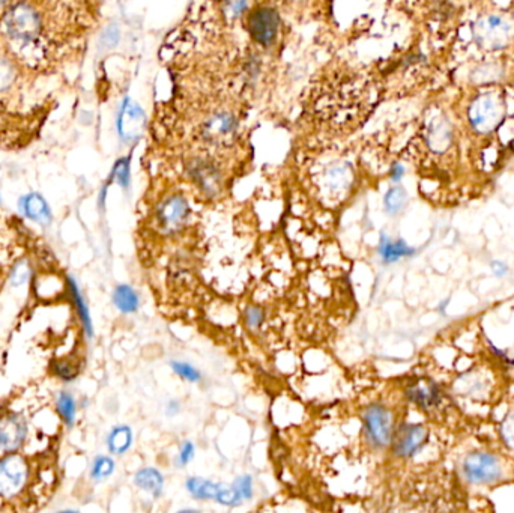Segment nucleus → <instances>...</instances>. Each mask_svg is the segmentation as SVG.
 Returning a JSON list of instances; mask_svg holds the SVG:
<instances>
[{
  "label": "nucleus",
  "instance_id": "obj_23",
  "mask_svg": "<svg viewBox=\"0 0 514 513\" xmlns=\"http://www.w3.org/2000/svg\"><path fill=\"white\" fill-rule=\"evenodd\" d=\"M406 201H407V194L403 187H399V186L391 187L384 197V206L388 214L394 216L402 211L406 205Z\"/></svg>",
  "mask_w": 514,
  "mask_h": 513
},
{
  "label": "nucleus",
  "instance_id": "obj_16",
  "mask_svg": "<svg viewBox=\"0 0 514 513\" xmlns=\"http://www.w3.org/2000/svg\"><path fill=\"white\" fill-rule=\"evenodd\" d=\"M407 396L411 398L414 403L423 408V410H432V408L439 403V393L434 386L418 381L407 388Z\"/></svg>",
  "mask_w": 514,
  "mask_h": 513
},
{
  "label": "nucleus",
  "instance_id": "obj_1",
  "mask_svg": "<svg viewBox=\"0 0 514 513\" xmlns=\"http://www.w3.org/2000/svg\"><path fill=\"white\" fill-rule=\"evenodd\" d=\"M504 101L495 92L473 98L468 107V121L478 134H491L504 120Z\"/></svg>",
  "mask_w": 514,
  "mask_h": 513
},
{
  "label": "nucleus",
  "instance_id": "obj_5",
  "mask_svg": "<svg viewBox=\"0 0 514 513\" xmlns=\"http://www.w3.org/2000/svg\"><path fill=\"white\" fill-rule=\"evenodd\" d=\"M191 214L190 203L186 196L179 193L167 196L156 208V225L164 235H171L179 232Z\"/></svg>",
  "mask_w": 514,
  "mask_h": 513
},
{
  "label": "nucleus",
  "instance_id": "obj_33",
  "mask_svg": "<svg viewBox=\"0 0 514 513\" xmlns=\"http://www.w3.org/2000/svg\"><path fill=\"white\" fill-rule=\"evenodd\" d=\"M233 486L236 490H238V492L241 494L242 498L245 499H250L253 497V479L250 476H241L235 480Z\"/></svg>",
  "mask_w": 514,
  "mask_h": 513
},
{
  "label": "nucleus",
  "instance_id": "obj_32",
  "mask_svg": "<svg viewBox=\"0 0 514 513\" xmlns=\"http://www.w3.org/2000/svg\"><path fill=\"white\" fill-rule=\"evenodd\" d=\"M14 68L12 65L4 59H0V90L8 89L14 82Z\"/></svg>",
  "mask_w": 514,
  "mask_h": 513
},
{
  "label": "nucleus",
  "instance_id": "obj_25",
  "mask_svg": "<svg viewBox=\"0 0 514 513\" xmlns=\"http://www.w3.org/2000/svg\"><path fill=\"white\" fill-rule=\"evenodd\" d=\"M248 8V0H221L223 14L229 20L240 18Z\"/></svg>",
  "mask_w": 514,
  "mask_h": 513
},
{
  "label": "nucleus",
  "instance_id": "obj_30",
  "mask_svg": "<svg viewBox=\"0 0 514 513\" xmlns=\"http://www.w3.org/2000/svg\"><path fill=\"white\" fill-rule=\"evenodd\" d=\"M70 287H71V294H73V297H74V300H75V305H77V307H78V313H80V317H82V319H83V322H85L87 334H92V324H90L89 310H87V307H86V305H85V301H83V298H82V295H80V291H78V287L75 286V283H74L73 280H70Z\"/></svg>",
  "mask_w": 514,
  "mask_h": 513
},
{
  "label": "nucleus",
  "instance_id": "obj_29",
  "mask_svg": "<svg viewBox=\"0 0 514 513\" xmlns=\"http://www.w3.org/2000/svg\"><path fill=\"white\" fill-rule=\"evenodd\" d=\"M113 179L119 184L121 187L128 189L129 186V179H131V172H129V160L128 159H122L114 164L113 174H112Z\"/></svg>",
  "mask_w": 514,
  "mask_h": 513
},
{
  "label": "nucleus",
  "instance_id": "obj_15",
  "mask_svg": "<svg viewBox=\"0 0 514 513\" xmlns=\"http://www.w3.org/2000/svg\"><path fill=\"white\" fill-rule=\"evenodd\" d=\"M453 142V129L448 121L438 117V120H433V122L429 125L427 129V144L432 151L434 152H444Z\"/></svg>",
  "mask_w": 514,
  "mask_h": 513
},
{
  "label": "nucleus",
  "instance_id": "obj_11",
  "mask_svg": "<svg viewBox=\"0 0 514 513\" xmlns=\"http://www.w3.org/2000/svg\"><path fill=\"white\" fill-rule=\"evenodd\" d=\"M464 471L473 483H492L503 475L499 460L489 453H472L466 458Z\"/></svg>",
  "mask_w": 514,
  "mask_h": 513
},
{
  "label": "nucleus",
  "instance_id": "obj_12",
  "mask_svg": "<svg viewBox=\"0 0 514 513\" xmlns=\"http://www.w3.org/2000/svg\"><path fill=\"white\" fill-rule=\"evenodd\" d=\"M353 182L352 167L348 163H333L326 167L319 179L321 189L328 197H337L345 194Z\"/></svg>",
  "mask_w": 514,
  "mask_h": 513
},
{
  "label": "nucleus",
  "instance_id": "obj_20",
  "mask_svg": "<svg viewBox=\"0 0 514 513\" xmlns=\"http://www.w3.org/2000/svg\"><path fill=\"white\" fill-rule=\"evenodd\" d=\"M186 486L191 497L197 499H215L220 490V483H214L202 477H190Z\"/></svg>",
  "mask_w": 514,
  "mask_h": 513
},
{
  "label": "nucleus",
  "instance_id": "obj_35",
  "mask_svg": "<svg viewBox=\"0 0 514 513\" xmlns=\"http://www.w3.org/2000/svg\"><path fill=\"white\" fill-rule=\"evenodd\" d=\"M503 433L507 443L514 449V413L510 414L503 425Z\"/></svg>",
  "mask_w": 514,
  "mask_h": 513
},
{
  "label": "nucleus",
  "instance_id": "obj_17",
  "mask_svg": "<svg viewBox=\"0 0 514 513\" xmlns=\"http://www.w3.org/2000/svg\"><path fill=\"white\" fill-rule=\"evenodd\" d=\"M21 209L26 217H29L33 221L47 223L50 221V208L44 197L36 193H31L24 196L21 199Z\"/></svg>",
  "mask_w": 514,
  "mask_h": 513
},
{
  "label": "nucleus",
  "instance_id": "obj_10",
  "mask_svg": "<svg viewBox=\"0 0 514 513\" xmlns=\"http://www.w3.org/2000/svg\"><path fill=\"white\" fill-rule=\"evenodd\" d=\"M28 465L20 455H8L0 459V495H14L28 480Z\"/></svg>",
  "mask_w": 514,
  "mask_h": 513
},
{
  "label": "nucleus",
  "instance_id": "obj_18",
  "mask_svg": "<svg viewBox=\"0 0 514 513\" xmlns=\"http://www.w3.org/2000/svg\"><path fill=\"white\" fill-rule=\"evenodd\" d=\"M134 483L140 490L152 494L155 498L163 494L164 479L156 468H143L134 476Z\"/></svg>",
  "mask_w": 514,
  "mask_h": 513
},
{
  "label": "nucleus",
  "instance_id": "obj_2",
  "mask_svg": "<svg viewBox=\"0 0 514 513\" xmlns=\"http://www.w3.org/2000/svg\"><path fill=\"white\" fill-rule=\"evenodd\" d=\"M473 39L477 44L489 51L503 50L511 41L513 26L503 16L487 14L473 26Z\"/></svg>",
  "mask_w": 514,
  "mask_h": 513
},
{
  "label": "nucleus",
  "instance_id": "obj_4",
  "mask_svg": "<svg viewBox=\"0 0 514 513\" xmlns=\"http://www.w3.org/2000/svg\"><path fill=\"white\" fill-rule=\"evenodd\" d=\"M186 170L188 178L194 182V186L208 199H214V197L221 194L223 174L213 160L203 159V157H194L187 163Z\"/></svg>",
  "mask_w": 514,
  "mask_h": 513
},
{
  "label": "nucleus",
  "instance_id": "obj_9",
  "mask_svg": "<svg viewBox=\"0 0 514 513\" xmlns=\"http://www.w3.org/2000/svg\"><path fill=\"white\" fill-rule=\"evenodd\" d=\"M144 122H146V115H144L143 109L129 98H125L116 116V128L119 137L125 143L139 140Z\"/></svg>",
  "mask_w": 514,
  "mask_h": 513
},
{
  "label": "nucleus",
  "instance_id": "obj_37",
  "mask_svg": "<svg viewBox=\"0 0 514 513\" xmlns=\"http://www.w3.org/2000/svg\"><path fill=\"white\" fill-rule=\"evenodd\" d=\"M403 175H405V169H403V166H402V164H399V163L392 164V167H391V170H390V176H391V179H392L394 182H397V181H400V179L403 178Z\"/></svg>",
  "mask_w": 514,
  "mask_h": 513
},
{
  "label": "nucleus",
  "instance_id": "obj_22",
  "mask_svg": "<svg viewBox=\"0 0 514 513\" xmlns=\"http://www.w3.org/2000/svg\"><path fill=\"white\" fill-rule=\"evenodd\" d=\"M131 444H133V430L128 426H117L114 428L107 438L109 450L116 455L125 453Z\"/></svg>",
  "mask_w": 514,
  "mask_h": 513
},
{
  "label": "nucleus",
  "instance_id": "obj_34",
  "mask_svg": "<svg viewBox=\"0 0 514 513\" xmlns=\"http://www.w3.org/2000/svg\"><path fill=\"white\" fill-rule=\"evenodd\" d=\"M29 277V267L26 262H20V264L16 265V268L12 270L11 273V282L14 286H20L23 285Z\"/></svg>",
  "mask_w": 514,
  "mask_h": 513
},
{
  "label": "nucleus",
  "instance_id": "obj_13",
  "mask_svg": "<svg viewBox=\"0 0 514 513\" xmlns=\"http://www.w3.org/2000/svg\"><path fill=\"white\" fill-rule=\"evenodd\" d=\"M427 440V430L421 425L405 426L394 441V453L399 458L414 456Z\"/></svg>",
  "mask_w": 514,
  "mask_h": 513
},
{
  "label": "nucleus",
  "instance_id": "obj_8",
  "mask_svg": "<svg viewBox=\"0 0 514 513\" xmlns=\"http://www.w3.org/2000/svg\"><path fill=\"white\" fill-rule=\"evenodd\" d=\"M240 122L235 115L229 112H220L209 117L202 127V137L206 143L213 147L224 148L233 144L236 136H238Z\"/></svg>",
  "mask_w": 514,
  "mask_h": 513
},
{
  "label": "nucleus",
  "instance_id": "obj_14",
  "mask_svg": "<svg viewBox=\"0 0 514 513\" xmlns=\"http://www.w3.org/2000/svg\"><path fill=\"white\" fill-rule=\"evenodd\" d=\"M26 426L20 417H6L0 422V449L16 450L23 443Z\"/></svg>",
  "mask_w": 514,
  "mask_h": 513
},
{
  "label": "nucleus",
  "instance_id": "obj_24",
  "mask_svg": "<svg viewBox=\"0 0 514 513\" xmlns=\"http://www.w3.org/2000/svg\"><path fill=\"white\" fill-rule=\"evenodd\" d=\"M241 494L238 492V490L235 488L233 485H226V483H220V490H218V495L215 498V502L227 506V507H233L241 504Z\"/></svg>",
  "mask_w": 514,
  "mask_h": 513
},
{
  "label": "nucleus",
  "instance_id": "obj_31",
  "mask_svg": "<svg viewBox=\"0 0 514 513\" xmlns=\"http://www.w3.org/2000/svg\"><path fill=\"white\" fill-rule=\"evenodd\" d=\"M244 319H245V324L248 328H252V330H257V328L262 327L263 321H265V313H263V310L260 307L250 306L244 310Z\"/></svg>",
  "mask_w": 514,
  "mask_h": 513
},
{
  "label": "nucleus",
  "instance_id": "obj_3",
  "mask_svg": "<svg viewBox=\"0 0 514 513\" xmlns=\"http://www.w3.org/2000/svg\"><path fill=\"white\" fill-rule=\"evenodd\" d=\"M5 28L11 38L32 41L41 32V18L29 4H16L6 12Z\"/></svg>",
  "mask_w": 514,
  "mask_h": 513
},
{
  "label": "nucleus",
  "instance_id": "obj_21",
  "mask_svg": "<svg viewBox=\"0 0 514 513\" xmlns=\"http://www.w3.org/2000/svg\"><path fill=\"white\" fill-rule=\"evenodd\" d=\"M113 302L122 313H134L139 309V297L128 285H119L114 289Z\"/></svg>",
  "mask_w": 514,
  "mask_h": 513
},
{
  "label": "nucleus",
  "instance_id": "obj_26",
  "mask_svg": "<svg viewBox=\"0 0 514 513\" xmlns=\"http://www.w3.org/2000/svg\"><path fill=\"white\" fill-rule=\"evenodd\" d=\"M113 471H114L113 459L109 456H100L95 459L94 467H92V477L101 480L109 477Z\"/></svg>",
  "mask_w": 514,
  "mask_h": 513
},
{
  "label": "nucleus",
  "instance_id": "obj_36",
  "mask_svg": "<svg viewBox=\"0 0 514 513\" xmlns=\"http://www.w3.org/2000/svg\"><path fill=\"white\" fill-rule=\"evenodd\" d=\"M193 458H194V444L191 441H187L182 445V449L179 452V464L182 467L187 465Z\"/></svg>",
  "mask_w": 514,
  "mask_h": 513
},
{
  "label": "nucleus",
  "instance_id": "obj_7",
  "mask_svg": "<svg viewBox=\"0 0 514 513\" xmlns=\"http://www.w3.org/2000/svg\"><path fill=\"white\" fill-rule=\"evenodd\" d=\"M363 422L368 443L378 449L390 444L392 438V416L388 408L380 403L368 405L364 410Z\"/></svg>",
  "mask_w": 514,
  "mask_h": 513
},
{
  "label": "nucleus",
  "instance_id": "obj_6",
  "mask_svg": "<svg viewBox=\"0 0 514 513\" xmlns=\"http://www.w3.org/2000/svg\"><path fill=\"white\" fill-rule=\"evenodd\" d=\"M247 31L253 41L262 47H271L280 31V16L274 8L259 6L247 17Z\"/></svg>",
  "mask_w": 514,
  "mask_h": 513
},
{
  "label": "nucleus",
  "instance_id": "obj_38",
  "mask_svg": "<svg viewBox=\"0 0 514 513\" xmlns=\"http://www.w3.org/2000/svg\"><path fill=\"white\" fill-rule=\"evenodd\" d=\"M5 2H8V0H0V5H4Z\"/></svg>",
  "mask_w": 514,
  "mask_h": 513
},
{
  "label": "nucleus",
  "instance_id": "obj_19",
  "mask_svg": "<svg viewBox=\"0 0 514 513\" xmlns=\"http://www.w3.org/2000/svg\"><path fill=\"white\" fill-rule=\"evenodd\" d=\"M378 252H379L380 258L384 259L387 264H390V262H395V260H399L400 258L412 255L414 250L411 247H407L402 240L392 241L391 238H388L387 235L382 233Z\"/></svg>",
  "mask_w": 514,
  "mask_h": 513
},
{
  "label": "nucleus",
  "instance_id": "obj_28",
  "mask_svg": "<svg viewBox=\"0 0 514 513\" xmlns=\"http://www.w3.org/2000/svg\"><path fill=\"white\" fill-rule=\"evenodd\" d=\"M171 369L176 375H179L182 379L190 381V383H196V381L200 379V372L196 369L194 366L190 363L183 361H171Z\"/></svg>",
  "mask_w": 514,
  "mask_h": 513
},
{
  "label": "nucleus",
  "instance_id": "obj_27",
  "mask_svg": "<svg viewBox=\"0 0 514 513\" xmlns=\"http://www.w3.org/2000/svg\"><path fill=\"white\" fill-rule=\"evenodd\" d=\"M58 410L60 413V416L63 417L65 422L68 425H73L74 422V416H75V403L73 396H70L68 393H62L59 402H58Z\"/></svg>",
  "mask_w": 514,
  "mask_h": 513
}]
</instances>
